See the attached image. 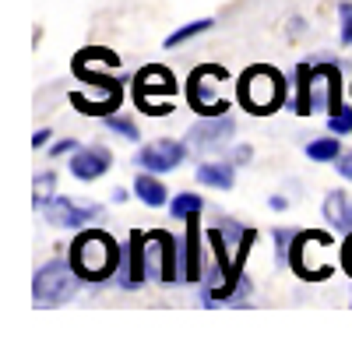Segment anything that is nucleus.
I'll return each mask as SVG.
<instances>
[{
	"label": "nucleus",
	"mask_w": 352,
	"mask_h": 338,
	"mask_svg": "<svg viewBox=\"0 0 352 338\" xmlns=\"http://www.w3.org/2000/svg\"><path fill=\"white\" fill-rule=\"evenodd\" d=\"M331 236L328 233H320V229H303L292 236V247H289V268L296 271L300 278L307 282H320V278H328L331 268L328 264H314V258H320V250H328Z\"/></svg>",
	"instance_id": "obj_9"
},
{
	"label": "nucleus",
	"mask_w": 352,
	"mask_h": 338,
	"mask_svg": "<svg viewBox=\"0 0 352 338\" xmlns=\"http://www.w3.org/2000/svg\"><path fill=\"white\" fill-rule=\"evenodd\" d=\"M148 268L159 275V282H187V250L166 229H148Z\"/></svg>",
	"instance_id": "obj_6"
},
{
	"label": "nucleus",
	"mask_w": 352,
	"mask_h": 338,
	"mask_svg": "<svg viewBox=\"0 0 352 338\" xmlns=\"http://www.w3.org/2000/svg\"><path fill=\"white\" fill-rule=\"evenodd\" d=\"M106 127H109L113 134L127 137V141H138V127H134V120H127V117H116V113H109V117H106Z\"/></svg>",
	"instance_id": "obj_23"
},
{
	"label": "nucleus",
	"mask_w": 352,
	"mask_h": 338,
	"mask_svg": "<svg viewBox=\"0 0 352 338\" xmlns=\"http://www.w3.org/2000/svg\"><path fill=\"white\" fill-rule=\"evenodd\" d=\"M338 14H342V43L352 46V4H349V0L338 4Z\"/></svg>",
	"instance_id": "obj_26"
},
{
	"label": "nucleus",
	"mask_w": 352,
	"mask_h": 338,
	"mask_svg": "<svg viewBox=\"0 0 352 338\" xmlns=\"http://www.w3.org/2000/svg\"><path fill=\"white\" fill-rule=\"evenodd\" d=\"M215 21L212 18H197V21H190V25H184V28H176L173 36H166V46L173 49V46H184V43H190L194 36H201V32H208Z\"/></svg>",
	"instance_id": "obj_20"
},
{
	"label": "nucleus",
	"mask_w": 352,
	"mask_h": 338,
	"mask_svg": "<svg viewBox=\"0 0 352 338\" xmlns=\"http://www.w3.org/2000/svg\"><path fill=\"white\" fill-rule=\"evenodd\" d=\"M219 81H229V71L219 67V64H204L187 78V102H190L194 113H201V117H222V113L232 109L226 99L215 95Z\"/></svg>",
	"instance_id": "obj_8"
},
{
	"label": "nucleus",
	"mask_w": 352,
	"mask_h": 338,
	"mask_svg": "<svg viewBox=\"0 0 352 338\" xmlns=\"http://www.w3.org/2000/svg\"><path fill=\"white\" fill-rule=\"evenodd\" d=\"M335 169H338V173H342L345 180H352V152L338 155V166H335Z\"/></svg>",
	"instance_id": "obj_29"
},
{
	"label": "nucleus",
	"mask_w": 352,
	"mask_h": 338,
	"mask_svg": "<svg viewBox=\"0 0 352 338\" xmlns=\"http://www.w3.org/2000/svg\"><path fill=\"white\" fill-rule=\"evenodd\" d=\"M236 99L243 109H250L254 117H268L275 113L285 99H289V84H285V74L268 67V64H254L240 74L236 81Z\"/></svg>",
	"instance_id": "obj_3"
},
{
	"label": "nucleus",
	"mask_w": 352,
	"mask_h": 338,
	"mask_svg": "<svg viewBox=\"0 0 352 338\" xmlns=\"http://www.w3.org/2000/svg\"><path fill=\"white\" fill-rule=\"evenodd\" d=\"M324 218L335 225L338 233H352V201L342 190H331L324 197Z\"/></svg>",
	"instance_id": "obj_17"
},
{
	"label": "nucleus",
	"mask_w": 352,
	"mask_h": 338,
	"mask_svg": "<svg viewBox=\"0 0 352 338\" xmlns=\"http://www.w3.org/2000/svg\"><path fill=\"white\" fill-rule=\"evenodd\" d=\"M176 95V78L169 67L162 64H148L141 67L138 78H134V99L141 106V113H148V117H166L173 109V99Z\"/></svg>",
	"instance_id": "obj_4"
},
{
	"label": "nucleus",
	"mask_w": 352,
	"mask_h": 338,
	"mask_svg": "<svg viewBox=\"0 0 352 338\" xmlns=\"http://www.w3.org/2000/svg\"><path fill=\"white\" fill-rule=\"evenodd\" d=\"M342 264L352 275V233H345V243H342Z\"/></svg>",
	"instance_id": "obj_28"
},
{
	"label": "nucleus",
	"mask_w": 352,
	"mask_h": 338,
	"mask_svg": "<svg viewBox=\"0 0 352 338\" xmlns=\"http://www.w3.org/2000/svg\"><path fill=\"white\" fill-rule=\"evenodd\" d=\"M81 275L74 271V264H71V258L67 261H46L39 271H36V278H32V300L39 303V306H56V303H64V300H71L74 293H78V286H81Z\"/></svg>",
	"instance_id": "obj_5"
},
{
	"label": "nucleus",
	"mask_w": 352,
	"mask_h": 338,
	"mask_svg": "<svg viewBox=\"0 0 352 338\" xmlns=\"http://www.w3.org/2000/svg\"><path fill=\"white\" fill-rule=\"evenodd\" d=\"M53 187H56V177H53V173L36 177V208H43L50 197H53Z\"/></svg>",
	"instance_id": "obj_24"
},
{
	"label": "nucleus",
	"mask_w": 352,
	"mask_h": 338,
	"mask_svg": "<svg viewBox=\"0 0 352 338\" xmlns=\"http://www.w3.org/2000/svg\"><path fill=\"white\" fill-rule=\"evenodd\" d=\"M250 159V148H236V155H232V162H247Z\"/></svg>",
	"instance_id": "obj_31"
},
{
	"label": "nucleus",
	"mask_w": 352,
	"mask_h": 338,
	"mask_svg": "<svg viewBox=\"0 0 352 338\" xmlns=\"http://www.w3.org/2000/svg\"><path fill=\"white\" fill-rule=\"evenodd\" d=\"M43 215H46V222H53V225H71V229H81V225H88L92 218H99L102 208H99V205H74L71 197L53 194L50 201L43 205Z\"/></svg>",
	"instance_id": "obj_10"
},
{
	"label": "nucleus",
	"mask_w": 352,
	"mask_h": 338,
	"mask_svg": "<svg viewBox=\"0 0 352 338\" xmlns=\"http://www.w3.org/2000/svg\"><path fill=\"white\" fill-rule=\"evenodd\" d=\"M184 159H187V145H180V141H152V145L138 152V166L148 169V173H169Z\"/></svg>",
	"instance_id": "obj_13"
},
{
	"label": "nucleus",
	"mask_w": 352,
	"mask_h": 338,
	"mask_svg": "<svg viewBox=\"0 0 352 338\" xmlns=\"http://www.w3.org/2000/svg\"><path fill=\"white\" fill-rule=\"evenodd\" d=\"M109 166H113V159L106 148H78L71 155V173L78 180H99L109 173Z\"/></svg>",
	"instance_id": "obj_14"
},
{
	"label": "nucleus",
	"mask_w": 352,
	"mask_h": 338,
	"mask_svg": "<svg viewBox=\"0 0 352 338\" xmlns=\"http://www.w3.org/2000/svg\"><path fill=\"white\" fill-rule=\"evenodd\" d=\"M232 131H236V124H232L229 113H222V117H204L201 124H194V127L187 131V137H190V148H197V152H215V148H222L226 141L232 137Z\"/></svg>",
	"instance_id": "obj_12"
},
{
	"label": "nucleus",
	"mask_w": 352,
	"mask_h": 338,
	"mask_svg": "<svg viewBox=\"0 0 352 338\" xmlns=\"http://www.w3.org/2000/svg\"><path fill=\"white\" fill-rule=\"evenodd\" d=\"M307 155L314 162H331L342 155V145H338V137H320V141H310L307 145Z\"/></svg>",
	"instance_id": "obj_22"
},
{
	"label": "nucleus",
	"mask_w": 352,
	"mask_h": 338,
	"mask_svg": "<svg viewBox=\"0 0 352 338\" xmlns=\"http://www.w3.org/2000/svg\"><path fill=\"white\" fill-rule=\"evenodd\" d=\"M292 109H296L300 117H307L314 109H328V113L349 109L345 99H342V71L335 64H300Z\"/></svg>",
	"instance_id": "obj_1"
},
{
	"label": "nucleus",
	"mask_w": 352,
	"mask_h": 338,
	"mask_svg": "<svg viewBox=\"0 0 352 338\" xmlns=\"http://www.w3.org/2000/svg\"><path fill=\"white\" fill-rule=\"evenodd\" d=\"M124 261V250L116 247V240L102 229H85L71 243V264L85 282H102L109 278Z\"/></svg>",
	"instance_id": "obj_2"
},
{
	"label": "nucleus",
	"mask_w": 352,
	"mask_h": 338,
	"mask_svg": "<svg viewBox=\"0 0 352 338\" xmlns=\"http://www.w3.org/2000/svg\"><path fill=\"white\" fill-rule=\"evenodd\" d=\"M120 268H124V271H120L124 286H131V289H138L141 282L152 275V268H148V233H141V229L131 233V243L124 247Z\"/></svg>",
	"instance_id": "obj_11"
},
{
	"label": "nucleus",
	"mask_w": 352,
	"mask_h": 338,
	"mask_svg": "<svg viewBox=\"0 0 352 338\" xmlns=\"http://www.w3.org/2000/svg\"><path fill=\"white\" fill-rule=\"evenodd\" d=\"M331 134H352V109H342V113H331L328 120Z\"/></svg>",
	"instance_id": "obj_25"
},
{
	"label": "nucleus",
	"mask_w": 352,
	"mask_h": 338,
	"mask_svg": "<svg viewBox=\"0 0 352 338\" xmlns=\"http://www.w3.org/2000/svg\"><path fill=\"white\" fill-rule=\"evenodd\" d=\"M74 152H78L74 137H64V141H56V145L50 148V155H56V159H60V155H74Z\"/></svg>",
	"instance_id": "obj_27"
},
{
	"label": "nucleus",
	"mask_w": 352,
	"mask_h": 338,
	"mask_svg": "<svg viewBox=\"0 0 352 338\" xmlns=\"http://www.w3.org/2000/svg\"><path fill=\"white\" fill-rule=\"evenodd\" d=\"M232 180H236V173H232L229 162H201V166H197V183H204V187L229 190Z\"/></svg>",
	"instance_id": "obj_18"
},
{
	"label": "nucleus",
	"mask_w": 352,
	"mask_h": 338,
	"mask_svg": "<svg viewBox=\"0 0 352 338\" xmlns=\"http://www.w3.org/2000/svg\"><path fill=\"white\" fill-rule=\"evenodd\" d=\"M81 81H88L92 89H99V95H85V92H71V106L85 117H109V113L120 109L124 102V78H113V74H102V71H92V74H81Z\"/></svg>",
	"instance_id": "obj_7"
},
{
	"label": "nucleus",
	"mask_w": 352,
	"mask_h": 338,
	"mask_svg": "<svg viewBox=\"0 0 352 338\" xmlns=\"http://www.w3.org/2000/svg\"><path fill=\"white\" fill-rule=\"evenodd\" d=\"M74 74L81 78V74H92V71H99V67H109V71H116L120 67V56H116L113 49H106V46H85L78 56H74Z\"/></svg>",
	"instance_id": "obj_15"
},
{
	"label": "nucleus",
	"mask_w": 352,
	"mask_h": 338,
	"mask_svg": "<svg viewBox=\"0 0 352 338\" xmlns=\"http://www.w3.org/2000/svg\"><path fill=\"white\" fill-rule=\"evenodd\" d=\"M201 208H204V197H201V194H176V197H173V205H169L173 218H190V215H201Z\"/></svg>",
	"instance_id": "obj_21"
},
{
	"label": "nucleus",
	"mask_w": 352,
	"mask_h": 338,
	"mask_svg": "<svg viewBox=\"0 0 352 338\" xmlns=\"http://www.w3.org/2000/svg\"><path fill=\"white\" fill-rule=\"evenodd\" d=\"M184 250H187V282H201L204 278V258H201V222H197V215L187 218Z\"/></svg>",
	"instance_id": "obj_16"
},
{
	"label": "nucleus",
	"mask_w": 352,
	"mask_h": 338,
	"mask_svg": "<svg viewBox=\"0 0 352 338\" xmlns=\"http://www.w3.org/2000/svg\"><path fill=\"white\" fill-rule=\"evenodd\" d=\"M50 137H53V134H50L46 127H43V131H36V134H32V148H46V141H50Z\"/></svg>",
	"instance_id": "obj_30"
},
{
	"label": "nucleus",
	"mask_w": 352,
	"mask_h": 338,
	"mask_svg": "<svg viewBox=\"0 0 352 338\" xmlns=\"http://www.w3.org/2000/svg\"><path fill=\"white\" fill-rule=\"evenodd\" d=\"M134 194H138V197H141V201L148 205V208H162L169 190H166V187H162V183H159L152 173H148V169H144V173L134 180Z\"/></svg>",
	"instance_id": "obj_19"
}]
</instances>
